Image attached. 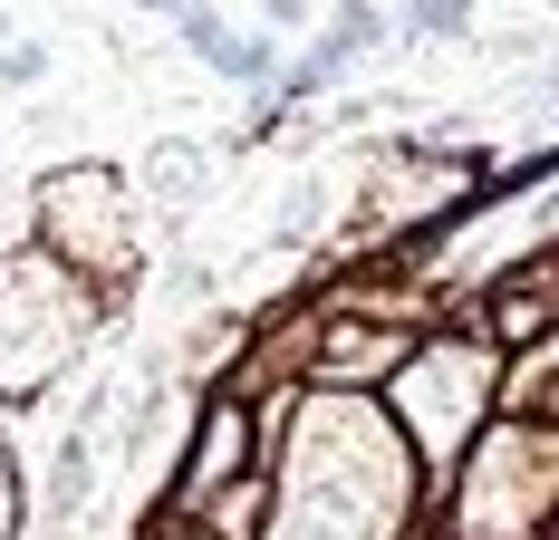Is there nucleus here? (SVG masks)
Returning <instances> with one entry per match:
<instances>
[{"instance_id":"f257e3e1","label":"nucleus","mask_w":559,"mask_h":540,"mask_svg":"<svg viewBox=\"0 0 559 540\" xmlns=\"http://www.w3.org/2000/svg\"><path fill=\"white\" fill-rule=\"evenodd\" d=\"M174 30H183V49L203 58V68H223V78H241V87H271V78H280V49H271V39L223 30L203 0H174Z\"/></svg>"},{"instance_id":"f03ea898","label":"nucleus","mask_w":559,"mask_h":540,"mask_svg":"<svg viewBox=\"0 0 559 540\" xmlns=\"http://www.w3.org/2000/svg\"><path fill=\"white\" fill-rule=\"evenodd\" d=\"M377 30H386V20H377V0H347V10L329 20V39L309 49V68H299V87H319V78H337V68H357Z\"/></svg>"},{"instance_id":"7ed1b4c3","label":"nucleus","mask_w":559,"mask_h":540,"mask_svg":"<svg viewBox=\"0 0 559 540\" xmlns=\"http://www.w3.org/2000/svg\"><path fill=\"white\" fill-rule=\"evenodd\" d=\"M405 30H425V39H453V30H473V0H415V10H405Z\"/></svg>"},{"instance_id":"20e7f679","label":"nucleus","mask_w":559,"mask_h":540,"mask_svg":"<svg viewBox=\"0 0 559 540\" xmlns=\"http://www.w3.org/2000/svg\"><path fill=\"white\" fill-rule=\"evenodd\" d=\"M39 68H49V49H29V39H20V49H0V78H10V87H29Z\"/></svg>"},{"instance_id":"39448f33","label":"nucleus","mask_w":559,"mask_h":540,"mask_svg":"<svg viewBox=\"0 0 559 540\" xmlns=\"http://www.w3.org/2000/svg\"><path fill=\"white\" fill-rule=\"evenodd\" d=\"M550 87H559V68H550Z\"/></svg>"}]
</instances>
